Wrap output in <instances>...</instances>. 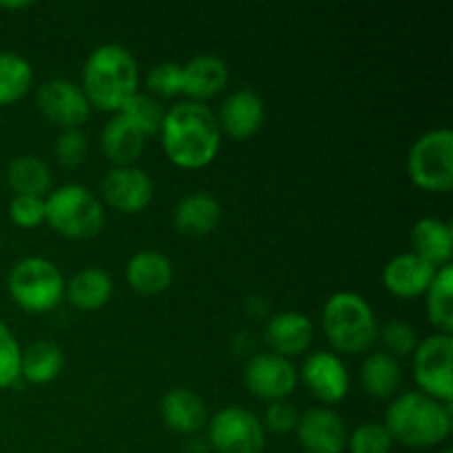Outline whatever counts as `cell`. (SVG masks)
<instances>
[{
	"label": "cell",
	"instance_id": "f1b7e54d",
	"mask_svg": "<svg viewBox=\"0 0 453 453\" xmlns=\"http://www.w3.org/2000/svg\"><path fill=\"white\" fill-rule=\"evenodd\" d=\"M34 84V69L20 53L0 51V106L22 100Z\"/></svg>",
	"mask_w": 453,
	"mask_h": 453
},
{
	"label": "cell",
	"instance_id": "8992f818",
	"mask_svg": "<svg viewBox=\"0 0 453 453\" xmlns=\"http://www.w3.org/2000/svg\"><path fill=\"white\" fill-rule=\"evenodd\" d=\"M65 277L53 261L44 257H25L18 261L7 277L12 299L25 312L42 314L56 308L65 296Z\"/></svg>",
	"mask_w": 453,
	"mask_h": 453
},
{
	"label": "cell",
	"instance_id": "30bf717a",
	"mask_svg": "<svg viewBox=\"0 0 453 453\" xmlns=\"http://www.w3.org/2000/svg\"><path fill=\"white\" fill-rule=\"evenodd\" d=\"M243 383H246L248 392L261 401H286L299 383V372L292 365L290 358H283L273 352L255 354L246 363Z\"/></svg>",
	"mask_w": 453,
	"mask_h": 453
},
{
	"label": "cell",
	"instance_id": "8d00e7d4",
	"mask_svg": "<svg viewBox=\"0 0 453 453\" xmlns=\"http://www.w3.org/2000/svg\"><path fill=\"white\" fill-rule=\"evenodd\" d=\"M299 425V411L295 405L286 401L270 403L264 416V429H270L274 434H290Z\"/></svg>",
	"mask_w": 453,
	"mask_h": 453
},
{
	"label": "cell",
	"instance_id": "f35d334b",
	"mask_svg": "<svg viewBox=\"0 0 453 453\" xmlns=\"http://www.w3.org/2000/svg\"><path fill=\"white\" fill-rule=\"evenodd\" d=\"M0 7L9 9V12H16V9H27V7H31V3H27V0H20V3H0Z\"/></svg>",
	"mask_w": 453,
	"mask_h": 453
},
{
	"label": "cell",
	"instance_id": "5bb4252c",
	"mask_svg": "<svg viewBox=\"0 0 453 453\" xmlns=\"http://www.w3.org/2000/svg\"><path fill=\"white\" fill-rule=\"evenodd\" d=\"M295 432L305 453H343L348 445L345 423L330 407H310L299 416Z\"/></svg>",
	"mask_w": 453,
	"mask_h": 453
},
{
	"label": "cell",
	"instance_id": "1f68e13d",
	"mask_svg": "<svg viewBox=\"0 0 453 453\" xmlns=\"http://www.w3.org/2000/svg\"><path fill=\"white\" fill-rule=\"evenodd\" d=\"M379 339L388 348L389 357H411L418 345V334L414 326L403 319H389L383 327H379Z\"/></svg>",
	"mask_w": 453,
	"mask_h": 453
},
{
	"label": "cell",
	"instance_id": "7c38bea8",
	"mask_svg": "<svg viewBox=\"0 0 453 453\" xmlns=\"http://www.w3.org/2000/svg\"><path fill=\"white\" fill-rule=\"evenodd\" d=\"M102 197L124 215H137L153 199V181L140 166H113L102 177Z\"/></svg>",
	"mask_w": 453,
	"mask_h": 453
},
{
	"label": "cell",
	"instance_id": "3957f363",
	"mask_svg": "<svg viewBox=\"0 0 453 453\" xmlns=\"http://www.w3.org/2000/svg\"><path fill=\"white\" fill-rule=\"evenodd\" d=\"M383 425L394 442L411 449H429L451 436V405L423 392H405L388 407Z\"/></svg>",
	"mask_w": 453,
	"mask_h": 453
},
{
	"label": "cell",
	"instance_id": "5b68a950",
	"mask_svg": "<svg viewBox=\"0 0 453 453\" xmlns=\"http://www.w3.org/2000/svg\"><path fill=\"white\" fill-rule=\"evenodd\" d=\"M44 221L66 239L96 237L104 226V206L82 184H65L44 199Z\"/></svg>",
	"mask_w": 453,
	"mask_h": 453
},
{
	"label": "cell",
	"instance_id": "d6986e66",
	"mask_svg": "<svg viewBox=\"0 0 453 453\" xmlns=\"http://www.w3.org/2000/svg\"><path fill=\"white\" fill-rule=\"evenodd\" d=\"M159 414L168 429L184 436H193L208 425L206 403L184 388H175L164 394L159 403Z\"/></svg>",
	"mask_w": 453,
	"mask_h": 453
},
{
	"label": "cell",
	"instance_id": "277c9868",
	"mask_svg": "<svg viewBox=\"0 0 453 453\" xmlns=\"http://www.w3.org/2000/svg\"><path fill=\"white\" fill-rule=\"evenodd\" d=\"M323 332L341 354H361L379 339V321L372 305L357 292H336L321 312Z\"/></svg>",
	"mask_w": 453,
	"mask_h": 453
},
{
	"label": "cell",
	"instance_id": "4fadbf2b",
	"mask_svg": "<svg viewBox=\"0 0 453 453\" xmlns=\"http://www.w3.org/2000/svg\"><path fill=\"white\" fill-rule=\"evenodd\" d=\"M301 379L312 396L326 405H336L349 392V372L336 354L314 352L301 367Z\"/></svg>",
	"mask_w": 453,
	"mask_h": 453
},
{
	"label": "cell",
	"instance_id": "7a4b0ae2",
	"mask_svg": "<svg viewBox=\"0 0 453 453\" xmlns=\"http://www.w3.org/2000/svg\"><path fill=\"white\" fill-rule=\"evenodd\" d=\"M140 69L127 47L100 44L88 53L82 69V91L88 104L109 113H119L128 97L137 93Z\"/></svg>",
	"mask_w": 453,
	"mask_h": 453
},
{
	"label": "cell",
	"instance_id": "ac0fdd59",
	"mask_svg": "<svg viewBox=\"0 0 453 453\" xmlns=\"http://www.w3.org/2000/svg\"><path fill=\"white\" fill-rule=\"evenodd\" d=\"M228 84V65L212 53H199L181 65V93L190 102L211 100L219 96Z\"/></svg>",
	"mask_w": 453,
	"mask_h": 453
},
{
	"label": "cell",
	"instance_id": "484cf974",
	"mask_svg": "<svg viewBox=\"0 0 453 453\" xmlns=\"http://www.w3.org/2000/svg\"><path fill=\"white\" fill-rule=\"evenodd\" d=\"M403 383V370L398 358L388 352H374L361 363V385L370 396L389 398Z\"/></svg>",
	"mask_w": 453,
	"mask_h": 453
},
{
	"label": "cell",
	"instance_id": "f546056e",
	"mask_svg": "<svg viewBox=\"0 0 453 453\" xmlns=\"http://www.w3.org/2000/svg\"><path fill=\"white\" fill-rule=\"evenodd\" d=\"M119 115L128 119L133 127L140 128L144 135H153V133H159L164 122V115H166V109H164L162 102L157 97H153L150 93H140L128 97L127 104L119 109Z\"/></svg>",
	"mask_w": 453,
	"mask_h": 453
},
{
	"label": "cell",
	"instance_id": "836d02e7",
	"mask_svg": "<svg viewBox=\"0 0 453 453\" xmlns=\"http://www.w3.org/2000/svg\"><path fill=\"white\" fill-rule=\"evenodd\" d=\"M146 88L150 96L173 97L181 93V65L177 62H159L146 75Z\"/></svg>",
	"mask_w": 453,
	"mask_h": 453
},
{
	"label": "cell",
	"instance_id": "ab89813d",
	"mask_svg": "<svg viewBox=\"0 0 453 453\" xmlns=\"http://www.w3.org/2000/svg\"><path fill=\"white\" fill-rule=\"evenodd\" d=\"M445 453H451V451H449V449H447V451H445Z\"/></svg>",
	"mask_w": 453,
	"mask_h": 453
},
{
	"label": "cell",
	"instance_id": "44dd1931",
	"mask_svg": "<svg viewBox=\"0 0 453 453\" xmlns=\"http://www.w3.org/2000/svg\"><path fill=\"white\" fill-rule=\"evenodd\" d=\"M411 248L416 257L432 264L434 268L449 265L453 255L451 224L438 217H423L411 228Z\"/></svg>",
	"mask_w": 453,
	"mask_h": 453
},
{
	"label": "cell",
	"instance_id": "2e32d148",
	"mask_svg": "<svg viewBox=\"0 0 453 453\" xmlns=\"http://www.w3.org/2000/svg\"><path fill=\"white\" fill-rule=\"evenodd\" d=\"M438 268L416 257L414 252H403L392 257L383 268V286L398 299H416L432 286Z\"/></svg>",
	"mask_w": 453,
	"mask_h": 453
},
{
	"label": "cell",
	"instance_id": "cb8c5ba5",
	"mask_svg": "<svg viewBox=\"0 0 453 453\" xmlns=\"http://www.w3.org/2000/svg\"><path fill=\"white\" fill-rule=\"evenodd\" d=\"M65 295L73 308L93 312L104 308L113 295V281L102 268H84L66 281Z\"/></svg>",
	"mask_w": 453,
	"mask_h": 453
},
{
	"label": "cell",
	"instance_id": "83f0119b",
	"mask_svg": "<svg viewBox=\"0 0 453 453\" xmlns=\"http://www.w3.org/2000/svg\"><path fill=\"white\" fill-rule=\"evenodd\" d=\"M427 301V319L441 334H451L453 332V270L451 265L438 268L432 286L425 292Z\"/></svg>",
	"mask_w": 453,
	"mask_h": 453
},
{
	"label": "cell",
	"instance_id": "e0dca14e",
	"mask_svg": "<svg viewBox=\"0 0 453 453\" xmlns=\"http://www.w3.org/2000/svg\"><path fill=\"white\" fill-rule=\"evenodd\" d=\"M314 339V327L308 314L286 310L274 314L265 326V343L270 345L273 354L283 358H295L308 352Z\"/></svg>",
	"mask_w": 453,
	"mask_h": 453
},
{
	"label": "cell",
	"instance_id": "52a82bcc",
	"mask_svg": "<svg viewBox=\"0 0 453 453\" xmlns=\"http://www.w3.org/2000/svg\"><path fill=\"white\" fill-rule=\"evenodd\" d=\"M407 175L411 184L427 193H449L453 188V131L447 127L423 133L407 153Z\"/></svg>",
	"mask_w": 453,
	"mask_h": 453
},
{
	"label": "cell",
	"instance_id": "d6a6232c",
	"mask_svg": "<svg viewBox=\"0 0 453 453\" xmlns=\"http://www.w3.org/2000/svg\"><path fill=\"white\" fill-rule=\"evenodd\" d=\"M20 354L16 336L0 321V389L12 388L20 379Z\"/></svg>",
	"mask_w": 453,
	"mask_h": 453
},
{
	"label": "cell",
	"instance_id": "d590c367",
	"mask_svg": "<svg viewBox=\"0 0 453 453\" xmlns=\"http://www.w3.org/2000/svg\"><path fill=\"white\" fill-rule=\"evenodd\" d=\"M9 219H12L18 228H38L44 221V199L29 197V195H16V197L9 202Z\"/></svg>",
	"mask_w": 453,
	"mask_h": 453
},
{
	"label": "cell",
	"instance_id": "ba28073f",
	"mask_svg": "<svg viewBox=\"0 0 453 453\" xmlns=\"http://www.w3.org/2000/svg\"><path fill=\"white\" fill-rule=\"evenodd\" d=\"M453 339L451 334H436L418 341L411 354V372L420 392L451 405L453 401Z\"/></svg>",
	"mask_w": 453,
	"mask_h": 453
},
{
	"label": "cell",
	"instance_id": "4316f807",
	"mask_svg": "<svg viewBox=\"0 0 453 453\" xmlns=\"http://www.w3.org/2000/svg\"><path fill=\"white\" fill-rule=\"evenodd\" d=\"M7 181L16 195L42 197L51 186V171L38 155H16L7 166Z\"/></svg>",
	"mask_w": 453,
	"mask_h": 453
},
{
	"label": "cell",
	"instance_id": "74e56055",
	"mask_svg": "<svg viewBox=\"0 0 453 453\" xmlns=\"http://www.w3.org/2000/svg\"><path fill=\"white\" fill-rule=\"evenodd\" d=\"M208 442L206 441H199V438H193V441H188L184 445V449L181 453H208Z\"/></svg>",
	"mask_w": 453,
	"mask_h": 453
},
{
	"label": "cell",
	"instance_id": "d4e9b609",
	"mask_svg": "<svg viewBox=\"0 0 453 453\" xmlns=\"http://www.w3.org/2000/svg\"><path fill=\"white\" fill-rule=\"evenodd\" d=\"M65 370V352L53 341H35L20 354V379L31 385H47Z\"/></svg>",
	"mask_w": 453,
	"mask_h": 453
},
{
	"label": "cell",
	"instance_id": "e575fe53",
	"mask_svg": "<svg viewBox=\"0 0 453 453\" xmlns=\"http://www.w3.org/2000/svg\"><path fill=\"white\" fill-rule=\"evenodd\" d=\"M88 137L80 128H66L56 140V159L66 168H75L87 159Z\"/></svg>",
	"mask_w": 453,
	"mask_h": 453
},
{
	"label": "cell",
	"instance_id": "603a6c76",
	"mask_svg": "<svg viewBox=\"0 0 453 453\" xmlns=\"http://www.w3.org/2000/svg\"><path fill=\"white\" fill-rule=\"evenodd\" d=\"M221 221V206L211 193H193L177 203L173 212L175 230L188 237H203Z\"/></svg>",
	"mask_w": 453,
	"mask_h": 453
},
{
	"label": "cell",
	"instance_id": "4dcf8cb0",
	"mask_svg": "<svg viewBox=\"0 0 453 453\" xmlns=\"http://www.w3.org/2000/svg\"><path fill=\"white\" fill-rule=\"evenodd\" d=\"M392 436L383 423H363L348 436L349 453H389L392 451Z\"/></svg>",
	"mask_w": 453,
	"mask_h": 453
},
{
	"label": "cell",
	"instance_id": "8fae6325",
	"mask_svg": "<svg viewBox=\"0 0 453 453\" xmlns=\"http://www.w3.org/2000/svg\"><path fill=\"white\" fill-rule=\"evenodd\" d=\"M38 109L44 119L60 127L62 131L78 128L91 115V104L80 84L62 78L49 80L38 88Z\"/></svg>",
	"mask_w": 453,
	"mask_h": 453
},
{
	"label": "cell",
	"instance_id": "6da1fadb",
	"mask_svg": "<svg viewBox=\"0 0 453 453\" xmlns=\"http://www.w3.org/2000/svg\"><path fill=\"white\" fill-rule=\"evenodd\" d=\"M162 146L175 166L197 171L217 157L221 146V131L215 113L202 102H180L164 115Z\"/></svg>",
	"mask_w": 453,
	"mask_h": 453
},
{
	"label": "cell",
	"instance_id": "ffe728a7",
	"mask_svg": "<svg viewBox=\"0 0 453 453\" xmlns=\"http://www.w3.org/2000/svg\"><path fill=\"white\" fill-rule=\"evenodd\" d=\"M127 283L137 295H162L173 283L171 259L157 250L135 252L127 264Z\"/></svg>",
	"mask_w": 453,
	"mask_h": 453
},
{
	"label": "cell",
	"instance_id": "9c48e42d",
	"mask_svg": "<svg viewBox=\"0 0 453 453\" xmlns=\"http://www.w3.org/2000/svg\"><path fill=\"white\" fill-rule=\"evenodd\" d=\"M208 447L217 453H261L265 447L264 423L246 407H224L208 418Z\"/></svg>",
	"mask_w": 453,
	"mask_h": 453
},
{
	"label": "cell",
	"instance_id": "9a60e30c",
	"mask_svg": "<svg viewBox=\"0 0 453 453\" xmlns=\"http://www.w3.org/2000/svg\"><path fill=\"white\" fill-rule=\"evenodd\" d=\"M215 118L221 133H226L233 140H248L264 127V100L252 88H239L226 97Z\"/></svg>",
	"mask_w": 453,
	"mask_h": 453
},
{
	"label": "cell",
	"instance_id": "7402d4cb",
	"mask_svg": "<svg viewBox=\"0 0 453 453\" xmlns=\"http://www.w3.org/2000/svg\"><path fill=\"white\" fill-rule=\"evenodd\" d=\"M146 135L137 127H133L124 115L115 113L104 124L100 135L102 150L115 166H135L144 150Z\"/></svg>",
	"mask_w": 453,
	"mask_h": 453
}]
</instances>
